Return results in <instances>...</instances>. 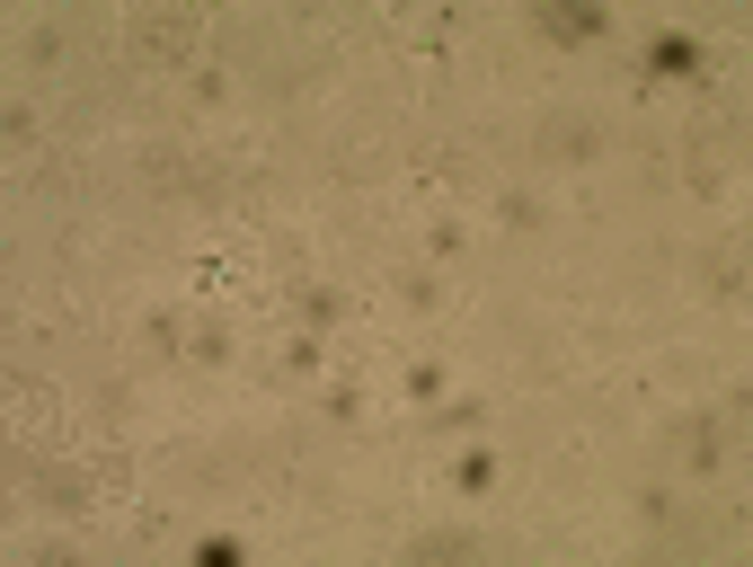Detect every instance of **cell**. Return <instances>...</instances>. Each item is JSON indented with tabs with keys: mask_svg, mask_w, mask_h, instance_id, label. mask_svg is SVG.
<instances>
[{
	"mask_svg": "<svg viewBox=\"0 0 753 567\" xmlns=\"http://www.w3.org/2000/svg\"><path fill=\"white\" fill-rule=\"evenodd\" d=\"M594 142H603V133H594V125H576V116H549V125H541V151H549V160H585Z\"/></svg>",
	"mask_w": 753,
	"mask_h": 567,
	"instance_id": "cell-1",
	"label": "cell"
},
{
	"mask_svg": "<svg viewBox=\"0 0 753 567\" xmlns=\"http://www.w3.org/2000/svg\"><path fill=\"white\" fill-rule=\"evenodd\" d=\"M187 36H196L187 18H133V44L142 53H187Z\"/></svg>",
	"mask_w": 753,
	"mask_h": 567,
	"instance_id": "cell-2",
	"label": "cell"
},
{
	"mask_svg": "<svg viewBox=\"0 0 753 567\" xmlns=\"http://www.w3.org/2000/svg\"><path fill=\"white\" fill-rule=\"evenodd\" d=\"M462 550H470V533H426L417 541V559H462Z\"/></svg>",
	"mask_w": 753,
	"mask_h": 567,
	"instance_id": "cell-3",
	"label": "cell"
},
{
	"mask_svg": "<svg viewBox=\"0 0 753 567\" xmlns=\"http://www.w3.org/2000/svg\"><path fill=\"white\" fill-rule=\"evenodd\" d=\"M647 62H656V71H692V44H683V36H665V44L647 53Z\"/></svg>",
	"mask_w": 753,
	"mask_h": 567,
	"instance_id": "cell-4",
	"label": "cell"
}]
</instances>
